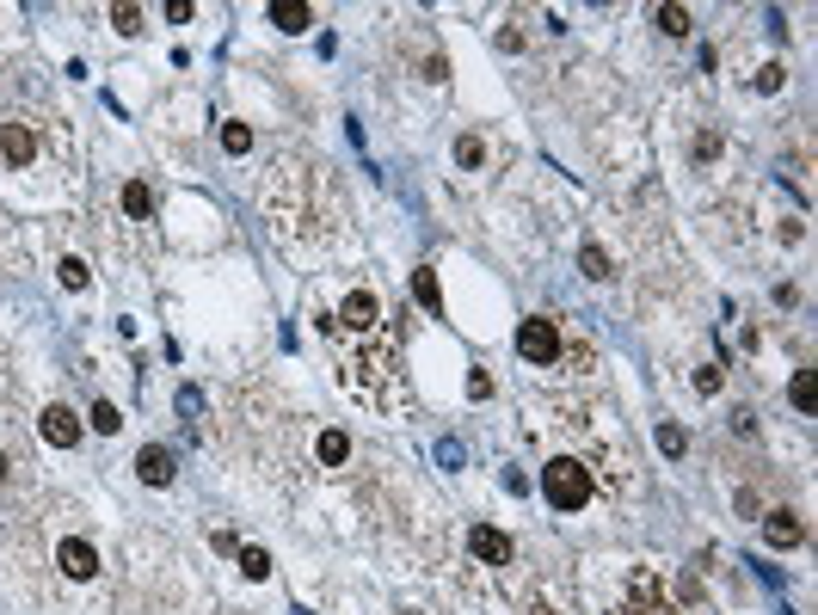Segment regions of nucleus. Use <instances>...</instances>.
Segmentation results:
<instances>
[{"mask_svg":"<svg viewBox=\"0 0 818 615\" xmlns=\"http://www.w3.org/2000/svg\"><path fill=\"white\" fill-rule=\"evenodd\" d=\"M591 492H597V480H591V468H584L579 455H554L542 468V499L554 511H584Z\"/></svg>","mask_w":818,"mask_h":615,"instance_id":"obj_1","label":"nucleus"},{"mask_svg":"<svg viewBox=\"0 0 818 615\" xmlns=\"http://www.w3.org/2000/svg\"><path fill=\"white\" fill-rule=\"evenodd\" d=\"M517 357H523V363H536V370H547V363L560 357V326H554V320H542V314H536V320H523V326H517Z\"/></svg>","mask_w":818,"mask_h":615,"instance_id":"obj_2","label":"nucleus"},{"mask_svg":"<svg viewBox=\"0 0 818 615\" xmlns=\"http://www.w3.org/2000/svg\"><path fill=\"white\" fill-rule=\"evenodd\" d=\"M37 431H43V444H50V449H74V444H80V418H74L62 400H50V407H43Z\"/></svg>","mask_w":818,"mask_h":615,"instance_id":"obj_3","label":"nucleus"},{"mask_svg":"<svg viewBox=\"0 0 818 615\" xmlns=\"http://www.w3.org/2000/svg\"><path fill=\"white\" fill-rule=\"evenodd\" d=\"M468 547H474V560H486V566H511V554H517V542L505 529H492V523H474V529H468Z\"/></svg>","mask_w":818,"mask_h":615,"instance_id":"obj_4","label":"nucleus"},{"mask_svg":"<svg viewBox=\"0 0 818 615\" xmlns=\"http://www.w3.org/2000/svg\"><path fill=\"white\" fill-rule=\"evenodd\" d=\"M56 566H62L69 579H99V547L87 542V536H69V542L56 547Z\"/></svg>","mask_w":818,"mask_h":615,"instance_id":"obj_5","label":"nucleus"},{"mask_svg":"<svg viewBox=\"0 0 818 615\" xmlns=\"http://www.w3.org/2000/svg\"><path fill=\"white\" fill-rule=\"evenodd\" d=\"M763 536H769V547H800L806 542V517L776 505V511H763Z\"/></svg>","mask_w":818,"mask_h":615,"instance_id":"obj_6","label":"nucleus"},{"mask_svg":"<svg viewBox=\"0 0 818 615\" xmlns=\"http://www.w3.org/2000/svg\"><path fill=\"white\" fill-rule=\"evenodd\" d=\"M0 161L6 167H32L37 161V136L25 124H0Z\"/></svg>","mask_w":818,"mask_h":615,"instance_id":"obj_7","label":"nucleus"},{"mask_svg":"<svg viewBox=\"0 0 818 615\" xmlns=\"http://www.w3.org/2000/svg\"><path fill=\"white\" fill-rule=\"evenodd\" d=\"M339 320H345V333H370L375 320H381V302H375L370 289H351L339 308Z\"/></svg>","mask_w":818,"mask_h":615,"instance_id":"obj_8","label":"nucleus"},{"mask_svg":"<svg viewBox=\"0 0 818 615\" xmlns=\"http://www.w3.org/2000/svg\"><path fill=\"white\" fill-rule=\"evenodd\" d=\"M136 474L148 480V486H172V449L167 444H142V455H136Z\"/></svg>","mask_w":818,"mask_h":615,"instance_id":"obj_9","label":"nucleus"},{"mask_svg":"<svg viewBox=\"0 0 818 615\" xmlns=\"http://www.w3.org/2000/svg\"><path fill=\"white\" fill-rule=\"evenodd\" d=\"M628 615H677V610L658 597V579L640 573V579H634V597H628Z\"/></svg>","mask_w":818,"mask_h":615,"instance_id":"obj_10","label":"nucleus"},{"mask_svg":"<svg viewBox=\"0 0 818 615\" xmlns=\"http://www.w3.org/2000/svg\"><path fill=\"white\" fill-rule=\"evenodd\" d=\"M271 25H277V32H308V25H314V6H302V0H277Z\"/></svg>","mask_w":818,"mask_h":615,"instance_id":"obj_11","label":"nucleus"},{"mask_svg":"<svg viewBox=\"0 0 818 615\" xmlns=\"http://www.w3.org/2000/svg\"><path fill=\"white\" fill-rule=\"evenodd\" d=\"M579 271L591 277V283H610V277H615V265H610V252H603L597 240H584V246H579Z\"/></svg>","mask_w":818,"mask_h":615,"instance_id":"obj_12","label":"nucleus"},{"mask_svg":"<svg viewBox=\"0 0 818 615\" xmlns=\"http://www.w3.org/2000/svg\"><path fill=\"white\" fill-rule=\"evenodd\" d=\"M412 296H418V308L444 314V289H437V271H431V265H418V271H412Z\"/></svg>","mask_w":818,"mask_h":615,"instance_id":"obj_13","label":"nucleus"},{"mask_svg":"<svg viewBox=\"0 0 818 615\" xmlns=\"http://www.w3.org/2000/svg\"><path fill=\"white\" fill-rule=\"evenodd\" d=\"M124 209H130L136 222H148V216H154V185H148V179H130V185H124Z\"/></svg>","mask_w":818,"mask_h":615,"instance_id":"obj_14","label":"nucleus"},{"mask_svg":"<svg viewBox=\"0 0 818 615\" xmlns=\"http://www.w3.org/2000/svg\"><path fill=\"white\" fill-rule=\"evenodd\" d=\"M320 462H326V468H345V462H351V437H345V431H320Z\"/></svg>","mask_w":818,"mask_h":615,"instance_id":"obj_15","label":"nucleus"},{"mask_svg":"<svg viewBox=\"0 0 818 615\" xmlns=\"http://www.w3.org/2000/svg\"><path fill=\"white\" fill-rule=\"evenodd\" d=\"M652 19H658V32H665V37H689V25H695V13H689V6H658Z\"/></svg>","mask_w":818,"mask_h":615,"instance_id":"obj_16","label":"nucleus"},{"mask_svg":"<svg viewBox=\"0 0 818 615\" xmlns=\"http://www.w3.org/2000/svg\"><path fill=\"white\" fill-rule=\"evenodd\" d=\"M87 425H93L99 437H111V431H124V412L111 407V400H93V412H87Z\"/></svg>","mask_w":818,"mask_h":615,"instance_id":"obj_17","label":"nucleus"},{"mask_svg":"<svg viewBox=\"0 0 818 615\" xmlns=\"http://www.w3.org/2000/svg\"><path fill=\"white\" fill-rule=\"evenodd\" d=\"M683 449H689V431H683L677 418H665V425H658V455H671V462H677Z\"/></svg>","mask_w":818,"mask_h":615,"instance_id":"obj_18","label":"nucleus"},{"mask_svg":"<svg viewBox=\"0 0 818 615\" xmlns=\"http://www.w3.org/2000/svg\"><path fill=\"white\" fill-rule=\"evenodd\" d=\"M240 573L259 584V579H271V554L265 547H240Z\"/></svg>","mask_w":818,"mask_h":615,"instance_id":"obj_19","label":"nucleus"},{"mask_svg":"<svg viewBox=\"0 0 818 615\" xmlns=\"http://www.w3.org/2000/svg\"><path fill=\"white\" fill-rule=\"evenodd\" d=\"M787 400H794L800 412H813V400H818V394H813V370H794V381H787Z\"/></svg>","mask_w":818,"mask_h":615,"instance_id":"obj_20","label":"nucleus"},{"mask_svg":"<svg viewBox=\"0 0 818 615\" xmlns=\"http://www.w3.org/2000/svg\"><path fill=\"white\" fill-rule=\"evenodd\" d=\"M56 277H62V289H87V277H93V271H87V259H74V252H69V259L56 265Z\"/></svg>","mask_w":818,"mask_h":615,"instance_id":"obj_21","label":"nucleus"},{"mask_svg":"<svg viewBox=\"0 0 818 615\" xmlns=\"http://www.w3.org/2000/svg\"><path fill=\"white\" fill-rule=\"evenodd\" d=\"M455 161H462L468 172L486 167V142H480V136H462V142H455Z\"/></svg>","mask_w":818,"mask_h":615,"instance_id":"obj_22","label":"nucleus"},{"mask_svg":"<svg viewBox=\"0 0 818 615\" xmlns=\"http://www.w3.org/2000/svg\"><path fill=\"white\" fill-rule=\"evenodd\" d=\"M782 87H787L782 62H763V69H757V93H782Z\"/></svg>","mask_w":818,"mask_h":615,"instance_id":"obj_23","label":"nucleus"},{"mask_svg":"<svg viewBox=\"0 0 818 615\" xmlns=\"http://www.w3.org/2000/svg\"><path fill=\"white\" fill-rule=\"evenodd\" d=\"M222 148H228V154H246V148H253V130H246V124H222Z\"/></svg>","mask_w":818,"mask_h":615,"instance_id":"obj_24","label":"nucleus"},{"mask_svg":"<svg viewBox=\"0 0 818 615\" xmlns=\"http://www.w3.org/2000/svg\"><path fill=\"white\" fill-rule=\"evenodd\" d=\"M111 25H117L124 37H136L142 32V6H111Z\"/></svg>","mask_w":818,"mask_h":615,"instance_id":"obj_25","label":"nucleus"},{"mask_svg":"<svg viewBox=\"0 0 818 615\" xmlns=\"http://www.w3.org/2000/svg\"><path fill=\"white\" fill-rule=\"evenodd\" d=\"M695 388H702V394H720V363H702V370H695Z\"/></svg>","mask_w":818,"mask_h":615,"instance_id":"obj_26","label":"nucleus"},{"mask_svg":"<svg viewBox=\"0 0 818 615\" xmlns=\"http://www.w3.org/2000/svg\"><path fill=\"white\" fill-rule=\"evenodd\" d=\"M492 394V376L486 370H468V400H486Z\"/></svg>","mask_w":818,"mask_h":615,"instance_id":"obj_27","label":"nucleus"},{"mask_svg":"<svg viewBox=\"0 0 818 615\" xmlns=\"http://www.w3.org/2000/svg\"><path fill=\"white\" fill-rule=\"evenodd\" d=\"M695 154H702V161H714V154H720V136H714V130H702V136H695Z\"/></svg>","mask_w":818,"mask_h":615,"instance_id":"obj_28","label":"nucleus"},{"mask_svg":"<svg viewBox=\"0 0 818 615\" xmlns=\"http://www.w3.org/2000/svg\"><path fill=\"white\" fill-rule=\"evenodd\" d=\"M0 474H6V455H0Z\"/></svg>","mask_w":818,"mask_h":615,"instance_id":"obj_29","label":"nucleus"},{"mask_svg":"<svg viewBox=\"0 0 818 615\" xmlns=\"http://www.w3.org/2000/svg\"><path fill=\"white\" fill-rule=\"evenodd\" d=\"M296 615H314V610H296Z\"/></svg>","mask_w":818,"mask_h":615,"instance_id":"obj_30","label":"nucleus"}]
</instances>
